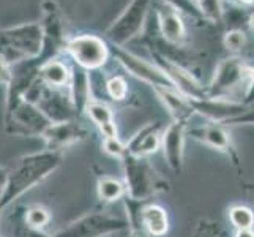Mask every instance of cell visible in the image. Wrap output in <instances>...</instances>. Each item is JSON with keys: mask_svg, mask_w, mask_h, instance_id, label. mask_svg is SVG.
<instances>
[{"mask_svg": "<svg viewBox=\"0 0 254 237\" xmlns=\"http://www.w3.org/2000/svg\"><path fill=\"white\" fill-rule=\"evenodd\" d=\"M60 157L56 152H43L24 157L16 168L8 172L5 187L2 188V199H0V212L11 203L22 196L25 191L33 188L46 175L54 171L59 164Z\"/></svg>", "mask_w": 254, "mask_h": 237, "instance_id": "cell-1", "label": "cell"}, {"mask_svg": "<svg viewBox=\"0 0 254 237\" xmlns=\"http://www.w3.org/2000/svg\"><path fill=\"white\" fill-rule=\"evenodd\" d=\"M43 41L45 30L41 22L3 29L0 30V56L10 67L37 59L43 51Z\"/></svg>", "mask_w": 254, "mask_h": 237, "instance_id": "cell-2", "label": "cell"}, {"mask_svg": "<svg viewBox=\"0 0 254 237\" xmlns=\"http://www.w3.org/2000/svg\"><path fill=\"white\" fill-rule=\"evenodd\" d=\"M152 0H131V3L125 8L112 25L108 29V38L116 46H124L125 43L133 40L145 24Z\"/></svg>", "mask_w": 254, "mask_h": 237, "instance_id": "cell-3", "label": "cell"}, {"mask_svg": "<svg viewBox=\"0 0 254 237\" xmlns=\"http://www.w3.org/2000/svg\"><path fill=\"white\" fill-rule=\"evenodd\" d=\"M52 122L40 111L37 104L24 98L6 106V125H13L14 131L27 135H43Z\"/></svg>", "mask_w": 254, "mask_h": 237, "instance_id": "cell-4", "label": "cell"}, {"mask_svg": "<svg viewBox=\"0 0 254 237\" xmlns=\"http://www.w3.org/2000/svg\"><path fill=\"white\" fill-rule=\"evenodd\" d=\"M66 51L87 70L100 68L108 60V45L95 35H79L68 40Z\"/></svg>", "mask_w": 254, "mask_h": 237, "instance_id": "cell-5", "label": "cell"}, {"mask_svg": "<svg viewBox=\"0 0 254 237\" xmlns=\"http://www.w3.org/2000/svg\"><path fill=\"white\" fill-rule=\"evenodd\" d=\"M114 56L119 59V62L124 65L128 72H131L134 76L144 79V81L150 82L156 87H163V89H174L172 79L166 75L161 68L155 67L152 64L145 62V60L139 59L137 56L131 54V52L122 49V46L114 45Z\"/></svg>", "mask_w": 254, "mask_h": 237, "instance_id": "cell-6", "label": "cell"}, {"mask_svg": "<svg viewBox=\"0 0 254 237\" xmlns=\"http://www.w3.org/2000/svg\"><path fill=\"white\" fill-rule=\"evenodd\" d=\"M64 87H52L48 85L43 90L37 106L45 116L52 122V124H62L68 122V119L73 114L74 100L71 95L62 92Z\"/></svg>", "mask_w": 254, "mask_h": 237, "instance_id": "cell-7", "label": "cell"}, {"mask_svg": "<svg viewBox=\"0 0 254 237\" xmlns=\"http://www.w3.org/2000/svg\"><path fill=\"white\" fill-rule=\"evenodd\" d=\"M156 60H160V64L163 67V72L172 79V82L177 85L182 92H185L190 98L207 100L204 89L197 84L196 79L192 78L188 72H185V70H183L182 67H179L177 64H174V62H171V60L164 59L163 56L156 54Z\"/></svg>", "mask_w": 254, "mask_h": 237, "instance_id": "cell-8", "label": "cell"}, {"mask_svg": "<svg viewBox=\"0 0 254 237\" xmlns=\"http://www.w3.org/2000/svg\"><path fill=\"white\" fill-rule=\"evenodd\" d=\"M158 25L164 40L172 45H180L185 40V25L182 22L179 11L172 6L166 5L158 8Z\"/></svg>", "mask_w": 254, "mask_h": 237, "instance_id": "cell-9", "label": "cell"}, {"mask_svg": "<svg viewBox=\"0 0 254 237\" xmlns=\"http://www.w3.org/2000/svg\"><path fill=\"white\" fill-rule=\"evenodd\" d=\"M245 75V67L239 59H226L220 64L212 84V93H220L239 84Z\"/></svg>", "mask_w": 254, "mask_h": 237, "instance_id": "cell-10", "label": "cell"}, {"mask_svg": "<svg viewBox=\"0 0 254 237\" xmlns=\"http://www.w3.org/2000/svg\"><path fill=\"white\" fill-rule=\"evenodd\" d=\"M79 135V125L73 124V122H62V124H51L41 136L46 139L49 151H52V149L64 147L68 143L76 141Z\"/></svg>", "mask_w": 254, "mask_h": 237, "instance_id": "cell-11", "label": "cell"}, {"mask_svg": "<svg viewBox=\"0 0 254 237\" xmlns=\"http://www.w3.org/2000/svg\"><path fill=\"white\" fill-rule=\"evenodd\" d=\"M40 78L48 85L65 87L68 84V79H69V70L64 62H60V60H57V59H52V60H49V62L41 65Z\"/></svg>", "mask_w": 254, "mask_h": 237, "instance_id": "cell-12", "label": "cell"}, {"mask_svg": "<svg viewBox=\"0 0 254 237\" xmlns=\"http://www.w3.org/2000/svg\"><path fill=\"white\" fill-rule=\"evenodd\" d=\"M87 112L92 117V120L101 128L106 138H117L116 124L112 120V112L108 106H104L101 103H92L87 104Z\"/></svg>", "mask_w": 254, "mask_h": 237, "instance_id": "cell-13", "label": "cell"}, {"mask_svg": "<svg viewBox=\"0 0 254 237\" xmlns=\"http://www.w3.org/2000/svg\"><path fill=\"white\" fill-rule=\"evenodd\" d=\"M158 93L163 98V101L166 103V106L169 108V111L174 114L177 119H185L192 112V103L191 100L183 98V96L177 95L172 89H163V87H158Z\"/></svg>", "mask_w": 254, "mask_h": 237, "instance_id": "cell-14", "label": "cell"}, {"mask_svg": "<svg viewBox=\"0 0 254 237\" xmlns=\"http://www.w3.org/2000/svg\"><path fill=\"white\" fill-rule=\"evenodd\" d=\"M144 222L148 231L155 236H163L168 231V217L166 212L158 206H150L144 210Z\"/></svg>", "mask_w": 254, "mask_h": 237, "instance_id": "cell-15", "label": "cell"}, {"mask_svg": "<svg viewBox=\"0 0 254 237\" xmlns=\"http://www.w3.org/2000/svg\"><path fill=\"white\" fill-rule=\"evenodd\" d=\"M192 133L196 135V138L202 139V141H207L213 146H218V147H226L227 146V139H226V135L220 128H199V130H194Z\"/></svg>", "mask_w": 254, "mask_h": 237, "instance_id": "cell-16", "label": "cell"}, {"mask_svg": "<svg viewBox=\"0 0 254 237\" xmlns=\"http://www.w3.org/2000/svg\"><path fill=\"white\" fill-rule=\"evenodd\" d=\"M231 220L240 230H250L254 223V215L247 207H235L231 210Z\"/></svg>", "mask_w": 254, "mask_h": 237, "instance_id": "cell-17", "label": "cell"}, {"mask_svg": "<svg viewBox=\"0 0 254 237\" xmlns=\"http://www.w3.org/2000/svg\"><path fill=\"white\" fill-rule=\"evenodd\" d=\"M166 3L169 6H172L174 10L177 11H182L188 16H192V17H204L202 16V11H200V8L197 5L196 0H164Z\"/></svg>", "mask_w": 254, "mask_h": 237, "instance_id": "cell-18", "label": "cell"}, {"mask_svg": "<svg viewBox=\"0 0 254 237\" xmlns=\"http://www.w3.org/2000/svg\"><path fill=\"white\" fill-rule=\"evenodd\" d=\"M200 11H202V16L205 19H210L213 22H220L221 21V5H220V0H199L197 2Z\"/></svg>", "mask_w": 254, "mask_h": 237, "instance_id": "cell-19", "label": "cell"}, {"mask_svg": "<svg viewBox=\"0 0 254 237\" xmlns=\"http://www.w3.org/2000/svg\"><path fill=\"white\" fill-rule=\"evenodd\" d=\"M48 222H49V214L41 207H32L27 210V214H25V223L29 225V228L40 230V228H43Z\"/></svg>", "mask_w": 254, "mask_h": 237, "instance_id": "cell-20", "label": "cell"}, {"mask_svg": "<svg viewBox=\"0 0 254 237\" xmlns=\"http://www.w3.org/2000/svg\"><path fill=\"white\" fill-rule=\"evenodd\" d=\"M122 195V185L112 179H104L100 183V196L106 201H114Z\"/></svg>", "mask_w": 254, "mask_h": 237, "instance_id": "cell-21", "label": "cell"}, {"mask_svg": "<svg viewBox=\"0 0 254 237\" xmlns=\"http://www.w3.org/2000/svg\"><path fill=\"white\" fill-rule=\"evenodd\" d=\"M127 82L124 78L116 76L108 82V92L114 100H124L127 96Z\"/></svg>", "mask_w": 254, "mask_h": 237, "instance_id": "cell-22", "label": "cell"}, {"mask_svg": "<svg viewBox=\"0 0 254 237\" xmlns=\"http://www.w3.org/2000/svg\"><path fill=\"white\" fill-rule=\"evenodd\" d=\"M245 45V33L242 30H231L224 37V46L229 51H240Z\"/></svg>", "mask_w": 254, "mask_h": 237, "instance_id": "cell-23", "label": "cell"}, {"mask_svg": "<svg viewBox=\"0 0 254 237\" xmlns=\"http://www.w3.org/2000/svg\"><path fill=\"white\" fill-rule=\"evenodd\" d=\"M104 149L112 155H120L122 151H124V146L119 143L117 138H106V141H104Z\"/></svg>", "mask_w": 254, "mask_h": 237, "instance_id": "cell-24", "label": "cell"}, {"mask_svg": "<svg viewBox=\"0 0 254 237\" xmlns=\"http://www.w3.org/2000/svg\"><path fill=\"white\" fill-rule=\"evenodd\" d=\"M10 81H11V67L5 62L2 56H0V84L8 85Z\"/></svg>", "mask_w": 254, "mask_h": 237, "instance_id": "cell-25", "label": "cell"}, {"mask_svg": "<svg viewBox=\"0 0 254 237\" xmlns=\"http://www.w3.org/2000/svg\"><path fill=\"white\" fill-rule=\"evenodd\" d=\"M24 237H48V236L43 234L40 230H35V228H27L24 233Z\"/></svg>", "mask_w": 254, "mask_h": 237, "instance_id": "cell-26", "label": "cell"}, {"mask_svg": "<svg viewBox=\"0 0 254 237\" xmlns=\"http://www.w3.org/2000/svg\"><path fill=\"white\" fill-rule=\"evenodd\" d=\"M6 179H8V171H6L5 168H2V166H0V188H3V187H5Z\"/></svg>", "mask_w": 254, "mask_h": 237, "instance_id": "cell-27", "label": "cell"}, {"mask_svg": "<svg viewBox=\"0 0 254 237\" xmlns=\"http://www.w3.org/2000/svg\"><path fill=\"white\" fill-rule=\"evenodd\" d=\"M237 237H254V233H251L250 230H240Z\"/></svg>", "mask_w": 254, "mask_h": 237, "instance_id": "cell-28", "label": "cell"}, {"mask_svg": "<svg viewBox=\"0 0 254 237\" xmlns=\"http://www.w3.org/2000/svg\"><path fill=\"white\" fill-rule=\"evenodd\" d=\"M250 96H251V98H253V96H254V82H253L251 89H250Z\"/></svg>", "mask_w": 254, "mask_h": 237, "instance_id": "cell-29", "label": "cell"}, {"mask_svg": "<svg viewBox=\"0 0 254 237\" xmlns=\"http://www.w3.org/2000/svg\"><path fill=\"white\" fill-rule=\"evenodd\" d=\"M250 24H251V27L254 29V16H251V19H250Z\"/></svg>", "mask_w": 254, "mask_h": 237, "instance_id": "cell-30", "label": "cell"}, {"mask_svg": "<svg viewBox=\"0 0 254 237\" xmlns=\"http://www.w3.org/2000/svg\"><path fill=\"white\" fill-rule=\"evenodd\" d=\"M242 2H245V3H253L254 0H242Z\"/></svg>", "mask_w": 254, "mask_h": 237, "instance_id": "cell-31", "label": "cell"}, {"mask_svg": "<svg viewBox=\"0 0 254 237\" xmlns=\"http://www.w3.org/2000/svg\"><path fill=\"white\" fill-rule=\"evenodd\" d=\"M0 199H2V188H0ZM0 214H2V212H0Z\"/></svg>", "mask_w": 254, "mask_h": 237, "instance_id": "cell-32", "label": "cell"}, {"mask_svg": "<svg viewBox=\"0 0 254 237\" xmlns=\"http://www.w3.org/2000/svg\"><path fill=\"white\" fill-rule=\"evenodd\" d=\"M196 2H199V0H196Z\"/></svg>", "mask_w": 254, "mask_h": 237, "instance_id": "cell-33", "label": "cell"}]
</instances>
